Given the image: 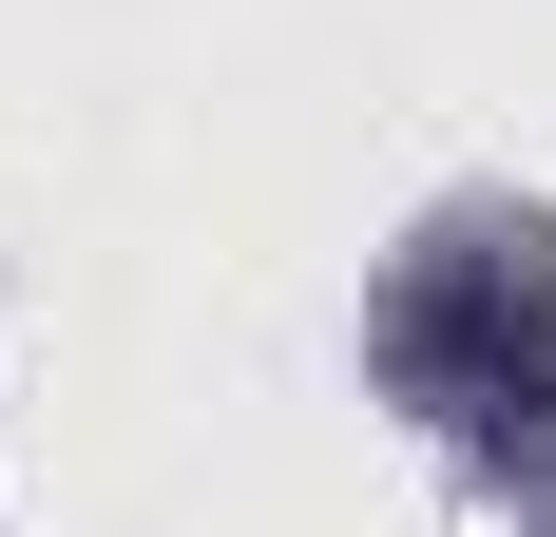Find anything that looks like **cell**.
<instances>
[{"label":"cell","instance_id":"6da1fadb","mask_svg":"<svg viewBox=\"0 0 556 537\" xmlns=\"http://www.w3.org/2000/svg\"><path fill=\"white\" fill-rule=\"evenodd\" d=\"M384 384L422 403V423H460V441L538 423V403H556V250H538L518 212L422 230L403 288H384Z\"/></svg>","mask_w":556,"mask_h":537}]
</instances>
